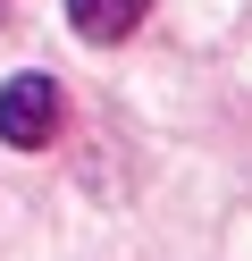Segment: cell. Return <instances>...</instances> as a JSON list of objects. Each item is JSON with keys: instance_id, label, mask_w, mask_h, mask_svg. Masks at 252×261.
I'll list each match as a JSON object with an SVG mask.
<instances>
[{"instance_id": "cell-1", "label": "cell", "mask_w": 252, "mask_h": 261, "mask_svg": "<svg viewBox=\"0 0 252 261\" xmlns=\"http://www.w3.org/2000/svg\"><path fill=\"white\" fill-rule=\"evenodd\" d=\"M0 135H9L17 152L50 143L59 135V85H50V76H9V85H0Z\"/></svg>"}, {"instance_id": "cell-2", "label": "cell", "mask_w": 252, "mask_h": 261, "mask_svg": "<svg viewBox=\"0 0 252 261\" xmlns=\"http://www.w3.org/2000/svg\"><path fill=\"white\" fill-rule=\"evenodd\" d=\"M143 9L151 0H67V25H76L84 42H118V34L143 25Z\"/></svg>"}]
</instances>
